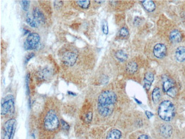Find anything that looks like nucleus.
<instances>
[{"instance_id": "obj_1", "label": "nucleus", "mask_w": 185, "mask_h": 139, "mask_svg": "<svg viewBox=\"0 0 185 139\" xmlns=\"http://www.w3.org/2000/svg\"><path fill=\"white\" fill-rule=\"evenodd\" d=\"M116 93L111 91H103L98 98L97 110L100 115L107 117L111 115L117 101Z\"/></svg>"}, {"instance_id": "obj_2", "label": "nucleus", "mask_w": 185, "mask_h": 139, "mask_svg": "<svg viewBox=\"0 0 185 139\" xmlns=\"http://www.w3.org/2000/svg\"><path fill=\"white\" fill-rule=\"evenodd\" d=\"M158 113L161 119L166 122H170L175 116V107L170 101L165 100L159 104Z\"/></svg>"}, {"instance_id": "obj_3", "label": "nucleus", "mask_w": 185, "mask_h": 139, "mask_svg": "<svg viewBox=\"0 0 185 139\" xmlns=\"http://www.w3.org/2000/svg\"><path fill=\"white\" fill-rule=\"evenodd\" d=\"M44 125L45 128L49 131L55 130L59 126L58 117L53 110L47 113L44 120Z\"/></svg>"}, {"instance_id": "obj_4", "label": "nucleus", "mask_w": 185, "mask_h": 139, "mask_svg": "<svg viewBox=\"0 0 185 139\" xmlns=\"http://www.w3.org/2000/svg\"><path fill=\"white\" fill-rule=\"evenodd\" d=\"M78 56L77 50L74 48L67 49L62 53L61 59L64 65L68 66H73L76 62Z\"/></svg>"}, {"instance_id": "obj_5", "label": "nucleus", "mask_w": 185, "mask_h": 139, "mask_svg": "<svg viewBox=\"0 0 185 139\" xmlns=\"http://www.w3.org/2000/svg\"><path fill=\"white\" fill-rule=\"evenodd\" d=\"M14 111V102L13 96L9 95L5 98V101L1 105V114L5 115L7 113H12Z\"/></svg>"}, {"instance_id": "obj_6", "label": "nucleus", "mask_w": 185, "mask_h": 139, "mask_svg": "<svg viewBox=\"0 0 185 139\" xmlns=\"http://www.w3.org/2000/svg\"><path fill=\"white\" fill-rule=\"evenodd\" d=\"M40 41V36L37 33H30L24 43V48L26 50L36 49Z\"/></svg>"}, {"instance_id": "obj_7", "label": "nucleus", "mask_w": 185, "mask_h": 139, "mask_svg": "<svg viewBox=\"0 0 185 139\" xmlns=\"http://www.w3.org/2000/svg\"><path fill=\"white\" fill-rule=\"evenodd\" d=\"M16 124V121L14 119L9 120L5 123L3 139H11L14 131Z\"/></svg>"}, {"instance_id": "obj_8", "label": "nucleus", "mask_w": 185, "mask_h": 139, "mask_svg": "<svg viewBox=\"0 0 185 139\" xmlns=\"http://www.w3.org/2000/svg\"><path fill=\"white\" fill-rule=\"evenodd\" d=\"M167 49L165 45L163 43H157L153 49V54L157 58H163L166 56Z\"/></svg>"}, {"instance_id": "obj_9", "label": "nucleus", "mask_w": 185, "mask_h": 139, "mask_svg": "<svg viewBox=\"0 0 185 139\" xmlns=\"http://www.w3.org/2000/svg\"><path fill=\"white\" fill-rule=\"evenodd\" d=\"M33 17L38 23H43L46 21V18L43 13L38 7L34 8Z\"/></svg>"}, {"instance_id": "obj_10", "label": "nucleus", "mask_w": 185, "mask_h": 139, "mask_svg": "<svg viewBox=\"0 0 185 139\" xmlns=\"http://www.w3.org/2000/svg\"><path fill=\"white\" fill-rule=\"evenodd\" d=\"M159 132L161 135L165 138H168L172 135L173 132V128L172 126L168 124H163L160 127Z\"/></svg>"}, {"instance_id": "obj_11", "label": "nucleus", "mask_w": 185, "mask_h": 139, "mask_svg": "<svg viewBox=\"0 0 185 139\" xmlns=\"http://www.w3.org/2000/svg\"><path fill=\"white\" fill-rule=\"evenodd\" d=\"M175 57L179 62H183L185 60V47L179 46L175 51Z\"/></svg>"}, {"instance_id": "obj_12", "label": "nucleus", "mask_w": 185, "mask_h": 139, "mask_svg": "<svg viewBox=\"0 0 185 139\" xmlns=\"http://www.w3.org/2000/svg\"><path fill=\"white\" fill-rule=\"evenodd\" d=\"M154 80V75L150 72H148L145 75L144 78V88L147 91H149L151 87L152 83Z\"/></svg>"}, {"instance_id": "obj_13", "label": "nucleus", "mask_w": 185, "mask_h": 139, "mask_svg": "<svg viewBox=\"0 0 185 139\" xmlns=\"http://www.w3.org/2000/svg\"><path fill=\"white\" fill-rule=\"evenodd\" d=\"M170 40L173 43H177L182 41V35L178 30H174L170 34Z\"/></svg>"}, {"instance_id": "obj_14", "label": "nucleus", "mask_w": 185, "mask_h": 139, "mask_svg": "<svg viewBox=\"0 0 185 139\" xmlns=\"http://www.w3.org/2000/svg\"><path fill=\"white\" fill-rule=\"evenodd\" d=\"M175 83L173 80L169 78L168 77H165L163 79V90L166 93L168 90L172 89V87L175 86Z\"/></svg>"}, {"instance_id": "obj_15", "label": "nucleus", "mask_w": 185, "mask_h": 139, "mask_svg": "<svg viewBox=\"0 0 185 139\" xmlns=\"http://www.w3.org/2000/svg\"><path fill=\"white\" fill-rule=\"evenodd\" d=\"M142 4L144 7L149 12H152L155 10V5L153 1L150 0L142 1Z\"/></svg>"}, {"instance_id": "obj_16", "label": "nucleus", "mask_w": 185, "mask_h": 139, "mask_svg": "<svg viewBox=\"0 0 185 139\" xmlns=\"http://www.w3.org/2000/svg\"><path fill=\"white\" fill-rule=\"evenodd\" d=\"M121 135L122 133L119 129H112L108 133L106 139H120Z\"/></svg>"}, {"instance_id": "obj_17", "label": "nucleus", "mask_w": 185, "mask_h": 139, "mask_svg": "<svg viewBox=\"0 0 185 139\" xmlns=\"http://www.w3.org/2000/svg\"><path fill=\"white\" fill-rule=\"evenodd\" d=\"M138 66L135 62H130L126 65V69L129 74H134L137 71Z\"/></svg>"}, {"instance_id": "obj_18", "label": "nucleus", "mask_w": 185, "mask_h": 139, "mask_svg": "<svg viewBox=\"0 0 185 139\" xmlns=\"http://www.w3.org/2000/svg\"><path fill=\"white\" fill-rule=\"evenodd\" d=\"M161 98V92L159 89L158 87H156L153 89L152 92V99L154 103H157L159 101Z\"/></svg>"}, {"instance_id": "obj_19", "label": "nucleus", "mask_w": 185, "mask_h": 139, "mask_svg": "<svg viewBox=\"0 0 185 139\" xmlns=\"http://www.w3.org/2000/svg\"><path fill=\"white\" fill-rule=\"evenodd\" d=\"M115 56L121 62H124L128 59V55L122 50H118L115 53Z\"/></svg>"}, {"instance_id": "obj_20", "label": "nucleus", "mask_w": 185, "mask_h": 139, "mask_svg": "<svg viewBox=\"0 0 185 139\" xmlns=\"http://www.w3.org/2000/svg\"><path fill=\"white\" fill-rule=\"evenodd\" d=\"M27 23H28L30 26L32 27H37L38 26V23L36 22V20H34L33 17H31L30 13L27 14L26 16Z\"/></svg>"}, {"instance_id": "obj_21", "label": "nucleus", "mask_w": 185, "mask_h": 139, "mask_svg": "<svg viewBox=\"0 0 185 139\" xmlns=\"http://www.w3.org/2000/svg\"><path fill=\"white\" fill-rule=\"evenodd\" d=\"M50 74H51V71L49 69L46 68V69L42 70V71H40L38 76L40 79H45L50 76Z\"/></svg>"}, {"instance_id": "obj_22", "label": "nucleus", "mask_w": 185, "mask_h": 139, "mask_svg": "<svg viewBox=\"0 0 185 139\" xmlns=\"http://www.w3.org/2000/svg\"><path fill=\"white\" fill-rule=\"evenodd\" d=\"M76 3L79 5V7L83 9H87L90 5V1L88 0L86 1H77Z\"/></svg>"}, {"instance_id": "obj_23", "label": "nucleus", "mask_w": 185, "mask_h": 139, "mask_svg": "<svg viewBox=\"0 0 185 139\" xmlns=\"http://www.w3.org/2000/svg\"><path fill=\"white\" fill-rule=\"evenodd\" d=\"M177 93H178V91H177V89L175 86L172 87V89H170L166 92L168 95L170 96L171 98H175V96H177Z\"/></svg>"}, {"instance_id": "obj_24", "label": "nucleus", "mask_w": 185, "mask_h": 139, "mask_svg": "<svg viewBox=\"0 0 185 139\" xmlns=\"http://www.w3.org/2000/svg\"><path fill=\"white\" fill-rule=\"evenodd\" d=\"M30 1H21V5L22 6V8L25 11H27L29 9L30 7Z\"/></svg>"}, {"instance_id": "obj_25", "label": "nucleus", "mask_w": 185, "mask_h": 139, "mask_svg": "<svg viewBox=\"0 0 185 139\" xmlns=\"http://www.w3.org/2000/svg\"><path fill=\"white\" fill-rule=\"evenodd\" d=\"M119 34L120 36L123 38H126L129 35V31L126 27H122L121 29V30H120Z\"/></svg>"}, {"instance_id": "obj_26", "label": "nucleus", "mask_w": 185, "mask_h": 139, "mask_svg": "<svg viewBox=\"0 0 185 139\" xmlns=\"http://www.w3.org/2000/svg\"><path fill=\"white\" fill-rule=\"evenodd\" d=\"M102 30L103 33L106 35H107L108 34V23L106 21H104L102 22Z\"/></svg>"}, {"instance_id": "obj_27", "label": "nucleus", "mask_w": 185, "mask_h": 139, "mask_svg": "<svg viewBox=\"0 0 185 139\" xmlns=\"http://www.w3.org/2000/svg\"><path fill=\"white\" fill-rule=\"evenodd\" d=\"M61 124H62V127L63 129L68 131L69 129V126L68 123H67L65 121H64L63 120H61Z\"/></svg>"}, {"instance_id": "obj_28", "label": "nucleus", "mask_w": 185, "mask_h": 139, "mask_svg": "<svg viewBox=\"0 0 185 139\" xmlns=\"http://www.w3.org/2000/svg\"><path fill=\"white\" fill-rule=\"evenodd\" d=\"M63 5V2L60 1H55L54 2V7L56 9H59Z\"/></svg>"}, {"instance_id": "obj_29", "label": "nucleus", "mask_w": 185, "mask_h": 139, "mask_svg": "<svg viewBox=\"0 0 185 139\" xmlns=\"http://www.w3.org/2000/svg\"><path fill=\"white\" fill-rule=\"evenodd\" d=\"M93 118V114L91 112H89L87 114L86 117V120L88 122H91Z\"/></svg>"}, {"instance_id": "obj_30", "label": "nucleus", "mask_w": 185, "mask_h": 139, "mask_svg": "<svg viewBox=\"0 0 185 139\" xmlns=\"http://www.w3.org/2000/svg\"><path fill=\"white\" fill-rule=\"evenodd\" d=\"M35 55V54H34V53H31L29 54L27 56H26V58H25V63H27L29 60H30L33 57H34Z\"/></svg>"}, {"instance_id": "obj_31", "label": "nucleus", "mask_w": 185, "mask_h": 139, "mask_svg": "<svg viewBox=\"0 0 185 139\" xmlns=\"http://www.w3.org/2000/svg\"><path fill=\"white\" fill-rule=\"evenodd\" d=\"M29 79H30V75L28 74L27 75L26 78V89L27 93L29 92Z\"/></svg>"}, {"instance_id": "obj_32", "label": "nucleus", "mask_w": 185, "mask_h": 139, "mask_svg": "<svg viewBox=\"0 0 185 139\" xmlns=\"http://www.w3.org/2000/svg\"><path fill=\"white\" fill-rule=\"evenodd\" d=\"M145 114L148 119H150L152 116H153V113L150 111H145Z\"/></svg>"}, {"instance_id": "obj_33", "label": "nucleus", "mask_w": 185, "mask_h": 139, "mask_svg": "<svg viewBox=\"0 0 185 139\" xmlns=\"http://www.w3.org/2000/svg\"><path fill=\"white\" fill-rule=\"evenodd\" d=\"M138 139H150V137L146 135H142L141 136H139Z\"/></svg>"}, {"instance_id": "obj_34", "label": "nucleus", "mask_w": 185, "mask_h": 139, "mask_svg": "<svg viewBox=\"0 0 185 139\" xmlns=\"http://www.w3.org/2000/svg\"><path fill=\"white\" fill-rule=\"evenodd\" d=\"M24 31H25V33H24V34H27V33H30V31H28V30H24Z\"/></svg>"}, {"instance_id": "obj_35", "label": "nucleus", "mask_w": 185, "mask_h": 139, "mask_svg": "<svg viewBox=\"0 0 185 139\" xmlns=\"http://www.w3.org/2000/svg\"><path fill=\"white\" fill-rule=\"evenodd\" d=\"M135 99V100L136 101V102H138L139 104H141V102H140V101H139L138 100L136 99Z\"/></svg>"}, {"instance_id": "obj_36", "label": "nucleus", "mask_w": 185, "mask_h": 139, "mask_svg": "<svg viewBox=\"0 0 185 139\" xmlns=\"http://www.w3.org/2000/svg\"><path fill=\"white\" fill-rule=\"evenodd\" d=\"M69 94L73 95H74V96H75V95H76V94H74V93H71V92H69Z\"/></svg>"}]
</instances>
